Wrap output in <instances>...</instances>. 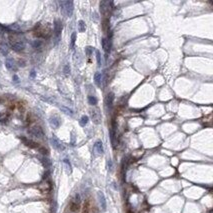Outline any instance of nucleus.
<instances>
[{"label": "nucleus", "instance_id": "12", "mask_svg": "<svg viewBox=\"0 0 213 213\" xmlns=\"http://www.w3.org/2000/svg\"><path fill=\"white\" fill-rule=\"evenodd\" d=\"M101 81H102V75H101V73H99V72L95 73V75H94V82H95V84H96L98 87L101 86Z\"/></svg>", "mask_w": 213, "mask_h": 213}, {"label": "nucleus", "instance_id": "24", "mask_svg": "<svg viewBox=\"0 0 213 213\" xmlns=\"http://www.w3.org/2000/svg\"><path fill=\"white\" fill-rule=\"evenodd\" d=\"M95 146H96V148L99 150V152H102V143L100 142V141H97L96 142V145H95Z\"/></svg>", "mask_w": 213, "mask_h": 213}, {"label": "nucleus", "instance_id": "8", "mask_svg": "<svg viewBox=\"0 0 213 213\" xmlns=\"http://www.w3.org/2000/svg\"><path fill=\"white\" fill-rule=\"evenodd\" d=\"M91 116H92L93 122L95 123V124H99L101 117H100V113L98 112V110H93V111H91Z\"/></svg>", "mask_w": 213, "mask_h": 213}, {"label": "nucleus", "instance_id": "3", "mask_svg": "<svg viewBox=\"0 0 213 213\" xmlns=\"http://www.w3.org/2000/svg\"><path fill=\"white\" fill-rule=\"evenodd\" d=\"M113 5L112 2H109V1H102L100 2V12H101L102 15L104 16H108L110 14V11H111V6Z\"/></svg>", "mask_w": 213, "mask_h": 213}, {"label": "nucleus", "instance_id": "25", "mask_svg": "<svg viewBox=\"0 0 213 213\" xmlns=\"http://www.w3.org/2000/svg\"><path fill=\"white\" fill-rule=\"evenodd\" d=\"M64 73H65V75H68V74L70 73V67H69V65H65V67H64Z\"/></svg>", "mask_w": 213, "mask_h": 213}, {"label": "nucleus", "instance_id": "27", "mask_svg": "<svg viewBox=\"0 0 213 213\" xmlns=\"http://www.w3.org/2000/svg\"><path fill=\"white\" fill-rule=\"evenodd\" d=\"M100 196H101V202H102V205H103V208H104V207H105V201H104V198H103V195L101 194V195H100Z\"/></svg>", "mask_w": 213, "mask_h": 213}, {"label": "nucleus", "instance_id": "20", "mask_svg": "<svg viewBox=\"0 0 213 213\" xmlns=\"http://www.w3.org/2000/svg\"><path fill=\"white\" fill-rule=\"evenodd\" d=\"M32 45H33V47H34V48H39L42 45V41L41 40H35L34 42L32 43Z\"/></svg>", "mask_w": 213, "mask_h": 213}, {"label": "nucleus", "instance_id": "23", "mask_svg": "<svg viewBox=\"0 0 213 213\" xmlns=\"http://www.w3.org/2000/svg\"><path fill=\"white\" fill-rule=\"evenodd\" d=\"M92 50H93V48H92L91 46H88V47H86V48H85L86 55H87V56H90V55H91V53H92Z\"/></svg>", "mask_w": 213, "mask_h": 213}, {"label": "nucleus", "instance_id": "28", "mask_svg": "<svg viewBox=\"0 0 213 213\" xmlns=\"http://www.w3.org/2000/svg\"><path fill=\"white\" fill-rule=\"evenodd\" d=\"M13 80H14V81H16V82H18V80H19L18 76H17V75H14V76H13Z\"/></svg>", "mask_w": 213, "mask_h": 213}, {"label": "nucleus", "instance_id": "1", "mask_svg": "<svg viewBox=\"0 0 213 213\" xmlns=\"http://www.w3.org/2000/svg\"><path fill=\"white\" fill-rule=\"evenodd\" d=\"M9 43H10L11 48H12L14 51H16V52L23 51L24 48H25L24 41L22 40L21 38L15 36V35H10L9 36Z\"/></svg>", "mask_w": 213, "mask_h": 213}, {"label": "nucleus", "instance_id": "9", "mask_svg": "<svg viewBox=\"0 0 213 213\" xmlns=\"http://www.w3.org/2000/svg\"><path fill=\"white\" fill-rule=\"evenodd\" d=\"M113 100H114V94L113 93H108L107 96H106V99H105V103L109 108H111L112 105H113Z\"/></svg>", "mask_w": 213, "mask_h": 213}, {"label": "nucleus", "instance_id": "21", "mask_svg": "<svg viewBox=\"0 0 213 213\" xmlns=\"http://www.w3.org/2000/svg\"><path fill=\"white\" fill-rule=\"evenodd\" d=\"M96 59H97V63H98V65L100 66L101 65V56H100V52L98 51V50H96Z\"/></svg>", "mask_w": 213, "mask_h": 213}, {"label": "nucleus", "instance_id": "17", "mask_svg": "<svg viewBox=\"0 0 213 213\" xmlns=\"http://www.w3.org/2000/svg\"><path fill=\"white\" fill-rule=\"evenodd\" d=\"M88 102L90 105H95V104H97V99L94 96H89L88 97Z\"/></svg>", "mask_w": 213, "mask_h": 213}, {"label": "nucleus", "instance_id": "10", "mask_svg": "<svg viewBox=\"0 0 213 213\" xmlns=\"http://www.w3.org/2000/svg\"><path fill=\"white\" fill-rule=\"evenodd\" d=\"M50 125L53 126L54 128L59 127V125H60L59 117H57V116H52V117H50Z\"/></svg>", "mask_w": 213, "mask_h": 213}, {"label": "nucleus", "instance_id": "14", "mask_svg": "<svg viewBox=\"0 0 213 213\" xmlns=\"http://www.w3.org/2000/svg\"><path fill=\"white\" fill-rule=\"evenodd\" d=\"M69 207H70V210H71L72 212H77L78 210L80 209L79 203H78V202H74V201L70 203V206H69Z\"/></svg>", "mask_w": 213, "mask_h": 213}, {"label": "nucleus", "instance_id": "13", "mask_svg": "<svg viewBox=\"0 0 213 213\" xmlns=\"http://www.w3.org/2000/svg\"><path fill=\"white\" fill-rule=\"evenodd\" d=\"M89 211H90V201L86 200L85 202H84V204H83L81 213H89Z\"/></svg>", "mask_w": 213, "mask_h": 213}, {"label": "nucleus", "instance_id": "26", "mask_svg": "<svg viewBox=\"0 0 213 213\" xmlns=\"http://www.w3.org/2000/svg\"><path fill=\"white\" fill-rule=\"evenodd\" d=\"M35 75H36V73H35V71H34V70H32V71H31V73H30V77H32V78H34V77H35Z\"/></svg>", "mask_w": 213, "mask_h": 213}, {"label": "nucleus", "instance_id": "22", "mask_svg": "<svg viewBox=\"0 0 213 213\" xmlns=\"http://www.w3.org/2000/svg\"><path fill=\"white\" fill-rule=\"evenodd\" d=\"M75 40H76V33L73 32V33H72V35H71V46H72V47L74 46Z\"/></svg>", "mask_w": 213, "mask_h": 213}, {"label": "nucleus", "instance_id": "7", "mask_svg": "<svg viewBox=\"0 0 213 213\" xmlns=\"http://www.w3.org/2000/svg\"><path fill=\"white\" fill-rule=\"evenodd\" d=\"M101 43H102V48H103V50H104L106 53H108V52L110 51V47H111L110 40H108L107 38H103L102 41H101Z\"/></svg>", "mask_w": 213, "mask_h": 213}, {"label": "nucleus", "instance_id": "18", "mask_svg": "<svg viewBox=\"0 0 213 213\" xmlns=\"http://www.w3.org/2000/svg\"><path fill=\"white\" fill-rule=\"evenodd\" d=\"M61 110H63L67 115H70V116L73 115V111H72L71 109H69V108H67V107H64V106H62V107H61Z\"/></svg>", "mask_w": 213, "mask_h": 213}, {"label": "nucleus", "instance_id": "5", "mask_svg": "<svg viewBox=\"0 0 213 213\" xmlns=\"http://www.w3.org/2000/svg\"><path fill=\"white\" fill-rule=\"evenodd\" d=\"M29 132L32 134L33 136L38 137V138H41V137H43V135H44V132H43L42 128H41L40 126H34V127H32L31 129L29 130Z\"/></svg>", "mask_w": 213, "mask_h": 213}, {"label": "nucleus", "instance_id": "19", "mask_svg": "<svg viewBox=\"0 0 213 213\" xmlns=\"http://www.w3.org/2000/svg\"><path fill=\"white\" fill-rule=\"evenodd\" d=\"M0 51H1V53L3 55H7L8 54V48L6 45H2L1 47H0Z\"/></svg>", "mask_w": 213, "mask_h": 213}, {"label": "nucleus", "instance_id": "29", "mask_svg": "<svg viewBox=\"0 0 213 213\" xmlns=\"http://www.w3.org/2000/svg\"><path fill=\"white\" fill-rule=\"evenodd\" d=\"M128 213H132V212H131V211H128Z\"/></svg>", "mask_w": 213, "mask_h": 213}, {"label": "nucleus", "instance_id": "4", "mask_svg": "<svg viewBox=\"0 0 213 213\" xmlns=\"http://www.w3.org/2000/svg\"><path fill=\"white\" fill-rule=\"evenodd\" d=\"M61 31H62V23L60 20H55L54 22V35L56 38V41H59L61 36Z\"/></svg>", "mask_w": 213, "mask_h": 213}, {"label": "nucleus", "instance_id": "6", "mask_svg": "<svg viewBox=\"0 0 213 213\" xmlns=\"http://www.w3.org/2000/svg\"><path fill=\"white\" fill-rule=\"evenodd\" d=\"M5 66L8 70H11V71H14L16 70V66H15V61L12 59V58H7L5 60Z\"/></svg>", "mask_w": 213, "mask_h": 213}, {"label": "nucleus", "instance_id": "16", "mask_svg": "<svg viewBox=\"0 0 213 213\" xmlns=\"http://www.w3.org/2000/svg\"><path fill=\"white\" fill-rule=\"evenodd\" d=\"M87 123H88V116L83 115V116L81 117V119H80V125H81V126H85Z\"/></svg>", "mask_w": 213, "mask_h": 213}, {"label": "nucleus", "instance_id": "2", "mask_svg": "<svg viewBox=\"0 0 213 213\" xmlns=\"http://www.w3.org/2000/svg\"><path fill=\"white\" fill-rule=\"evenodd\" d=\"M60 6L63 11V13L66 16H68V17H71L72 13H73V2L72 1H60Z\"/></svg>", "mask_w": 213, "mask_h": 213}, {"label": "nucleus", "instance_id": "15", "mask_svg": "<svg viewBox=\"0 0 213 213\" xmlns=\"http://www.w3.org/2000/svg\"><path fill=\"white\" fill-rule=\"evenodd\" d=\"M85 29H86L85 23H84L83 20H80L78 22V30H79V32H85Z\"/></svg>", "mask_w": 213, "mask_h": 213}, {"label": "nucleus", "instance_id": "11", "mask_svg": "<svg viewBox=\"0 0 213 213\" xmlns=\"http://www.w3.org/2000/svg\"><path fill=\"white\" fill-rule=\"evenodd\" d=\"M21 140L25 143V145H27V146L30 148H37L38 147V144L34 141H31V140H28L26 138H21Z\"/></svg>", "mask_w": 213, "mask_h": 213}]
</instances>
